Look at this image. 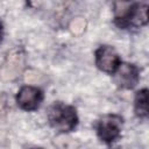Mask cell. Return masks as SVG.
Here are the masks:
<instances>
[{
	"label": "cell",
	"mask_w": 149,
	"mask_h": 149,
	"mask_svg": "<svg viewBox=\"0 0 149 149\" xmlns=\"http://www.w3.org/2000/svg\"><path fill=\"white\" fill-rule=\"evenodd\" d=\"M114 23L121 28L142 27L148 23V6L135 0H115L113 2Z\"/></svg>",
	"instance_id": "1"
},
{
	"label": "cell",
	"mask_w": 149,
	"mask_h": 149,
	"mask_svg": "<svg viewBox=\"0 0 149 149\" xmlns=\"http://www.w3.org/2000/svg\"><path fill=\"white\" fill-rule=\"evenodd\" d=\"M47 118L50 127L62 134L74 130L79 121L77 109L63 101H54L48 108Z\"/></svg>",
	"instance_id": "2"
},
{
	"label": "cell",
	"mask_w": 149,
	"mask_h": 149,
	"mask_svg": "<svg viewBox=\"0 0 149 149\" xmlns=\"http://www.w3.org/2000/svg\"><path fill=\"white\" fill-rule=\"evenodd\" d=\"M123 126V118L119 114L109 113L102 115L95 123V133L98 139L106 143L112 144L121 136Z\"/></svg>",
	"instance_id": "3"
},
{
	"label": "cell",
	"mask_w": 149,
	"mask_h": 149,
	"mask_svg": "<svg viewBox=\"0 0 149 149\" xmlns=\"http://www.w3.org/2000/svg\"><path fill=\"white\" fill-rule=\"evenodd\" d=\"M94 62L100 71L107 74H113L114 71L120 65L121 58L118 51L113 47L102 44L98 47L97 50L94 51Z\"/></svg>",
	"instance_id": "4"
},
{
	"label": "cell",
	"mask_w": 149,
	"mask_h": 149,
	"mask_svg": "<svg viewBox=\"0 0 149 149\" xmlns=\"http://www.w3.org/2000/svg\"><path fill=\"white\" fill-rule=\"evenodd\" d=\"M15 99H16L17 106L22 111L33 112V111H36L41 106L44 99V93L37 86L23 85L17 91Z\"/></svg>",
	"instance_id": "5"
},
{
	"label": "cell",
	"mask_w": 149,
	"mask_h": 149,
	"mask_svg": "<svg viewBox=\"0 0 149 149\" xmlns=\"http://www.w3.org/2000/svg\"><path fill=\"white\" fill-rule=\"evenodd\" d=\"M113 80L119 88L133 90L140 81V69L132 63H120L113 73Z\"/></svg>",
	"instance_id": "6"
},
{
	"label": "cell",
	"mask_w": 149,
	"mask_h": 149,
	"mask_svg": "<svg viewBox=\"0 0 149 149\" xmlns=\"http://www.w3.org/2000/svg\"><path fill=\"white\" fill-rule=\"evenodd\" d=\"M24 64V54L22 51V49L20 48H15L13 50H10L7 56H6V61L2 64V76L7 74V79H12L14 77H16Z\"/></svg>",
	"instance_id": "7"
},
{
	"label": "cell",
	"mask_w": 149,
	"mask_h": 149,
	"mask_svg": "<svg viewBox=\"0 0 149 149\" xmlns=\"http://www.w3.org/2000/svg\"><path fill=\"white\" fill-rule=\"evenodd\" d=\"M134 113L139 119L148 118V88H141L134 97Z\"/></svg>",
	"instance_id": "8"
},
{
	"label": "cell",
	"mask_w": 149,
	"mask_h": 149,
	"mask_svg": "<svg viewBox=\"0 0 149 149\" xmlns=\"http://www.w3.org/2000/svg\"><path fill=\"white\" fill-rule=\"evenodd\" d=\"M2 38H3V24L0 21V42L2 41Z\"/></svg>",
	"instance_id": "9"
}]
</instances>
